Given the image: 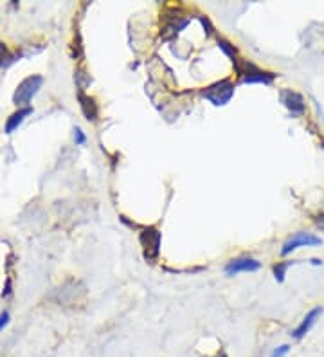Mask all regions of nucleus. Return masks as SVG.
Wrapping results in <instances>:
<instances>
[{
    "label": "nucleus",
    "instance_id": "nucleus-1",
    "mask_svg": "<svg viewBox=\"0 0 324 357\" xmlns=\"http://www.w3.org/2000/svg\"><path fill=\"white\" fill-rule=\"evenodd\" d=\"M43 85V78L40 75L27 76L26 79H22L18 83L17 91L13 94V103L17 105L18 109H24V107H29L31 100L36 96Z\"/></svg>",
    "mask_w": 324,
    "mask_h": 357
},
{
    "label": "nucleus",
    "instance_id": "nucleus-2",
    "mask_svg": "<svg viewBox=\"0 0 324 357\" xmlns=\"http://www.w3.org/2000/svg\"><path fill=\"white\" fill-rule=\"evenodd\" d=\"M202 94L203 98L208 101H211L215 107H224V105H227L233 100L234 85L229 79H222V82H216L213 83V85H209Z\"/></svg>",
    "mask_w": 324,
    "mask_h": 357
},
{
    "label": "nucleus",
    "instance_id": "nucleus-3",
    "mask_svg": "<svg viewBox=\"0 0 324 357\" xmlns=\"http://www.w3.org/2000/svg\"><path fill=\"white\" fill-rule=\"evenodd\" d=\"M321 244H323V240H321L319 236L311 235V233H304V231H299V233L290 236L285 244H283L281 255L286 257V255L298 251L299 248H314V245H321Z\"/></svg>",
    "mask_w": 324,
    "mask_h": 357
},
{
    "label": "nucleus",
    "instance_id": "nucleus-4",
    "mask_svg": "<svg viewBox=\"0 0 324 357\" xmlns=\"http://www.w3.org/2000/svg\"><path fill=\"white\" fill-rule=\"evenodd\" d=\"M141 245L144 249V257L146 260H155L159 257V251H160V233L157 227H146L143 229L141 236Z\"/></svg>",
    "mask_w": 324,
    "mask_h": 357
},
{
    "label": "nucleus",
    "instance_id": "nucleus-5",
    "mask_svg": "<svg viewBox=\"0 0 324 357\" xmlns=\"http://www.w3.org/2000/svg\"><path fill=\"white\" fill-rule=\"evenodd\" d=\"M238 75L242 76L243 83H265V85H270L276 78L272 73H263L251 63H245V69H238Z\"/></svg>",
    "mask_w": 324,
    "mask_h": 357
},
{
    "label": "nucleus",
    "instance_id": "nucleus-6",
    "mask_svg": "<svg viewBox=\"0 0 324 357\" xmlns=\"http://www.w3.org/2000/svg\"><path fill=\"white\" fill-rule=\"evenodd\" d=\"M259 267H261V264H259L258 260H254V258L251 257H242L231 260L229 264L225 266V273L231 276L238 275V273H254Z\"/></svg>",
    "mask_w": 324,
    "mask_h": 357
},
{
    "label": "nucleus",
    "instance_id": "nucleus-7",
    "mask_svg": "<svg viewBox=\"0 0 324 357\" xmlns=\"http://www.w3.org/2000/svg\"><path fill=\"white\" fill-rule=\"evenodd\" d=\"M321 314H323V309H321V307H316V309H311L310 312L302 318V321L299 323V327H295V331L292 332V335H294L295 340H301V337H304V335L311 331V327H314L317 323V319L321 318Z\"/></svg>",
    "mask_w": 324,
    "mask_h": 357
},
{
    "label": "nucleus",
    "instance_id": "nucleus-8",
    "mask_svg": "<svg viewBox=\"0 0 324 357\" xmlns=\"http://www.w3.org/2000/svg\"><path fill=\"white\" fill-rule=\"evenodd\" d=\"M281 101L292 112V116H301L304 112V100H302V96L298 94V92L283 91L281 92Z\"/></svg>",
    "mask_w": 324,
    "mask_h": 357
},
{
    "label": "nucleus",
    "instance_id": "nucleus-9",
    "mask_svg": "<svg viewBox=\"0 0 324 357\" xmlns=\"http://www.w3.org/2000/svg\"><path fill=\"white\" fill-rule=\"evenodd\" d=\"M31 114H33V109H31V107H24V109H18L17 112L11 114L8 118V123H6V134H13L22 123H24V119H26L27 116H31Z\"/></svg>",
    "mask_w": 324,
    "mask_h": 357
},
{
    "label": "nucleus",
    "instance_id": "nucleus-10",
    "mask_svg": "<svg viewBox=\"0 0 324 357\" xmlns=\"http://www.w3.org/2000/svg\"><path fill=\"white\" fill-rule=\"evenodd\" d=\"M78 100L79 107H82L83 114H85V118L88 119V121H95V119H98V105H95V101L92 100L91 96H85L83 92L78 94Z\"/></svg>",
    "mask_w": 324,
    "mask_h": 357
},
{
    "label": "nucleus",
    "instance_id": "nucleus-11",
    "mask_svg": "<svg viewBox=\"0 0 324 357\" xmlns=\"http://www.w3.org/2000/svg\"><path fill=\"white\" fill-rule=\"evenodd\" d=\"M18 56H20V54L9 51L8 45L0 42V69H6V67L13 66L15 61L18 60Z\"/></svg>",
    "mask_w": 324,
    "mask_h": 357
},
{
    "label": "nucleus",
    "instance_id": "nucleus-12",
    "mask_svg": "<svg viewBox=\"0 0 324 357\" xmlns=\"http://www.w3.org/2000/svg\"><path fill=\"white\" fill-rule=\"evenodd\" d=\"M292 264H294V261H279L277 266H274V276H276L277 282H283V280H285L286 269H288Z\"/></svg>",
    "mask_w": 324,
    "mask_h": 357
},
{
    "label": "nucleus",
    "instance_id": "nucleus-13",
    "mask_svg": "<svg viewBox=\"0 0 324 357\" xmlns=\"http://www.w3.org/2000/svg\"><path fill=\"white\" fill-rule=\"evenodd\" d=\"M218 45H220L222 51H225V54H229L231 58L236 56V49H234L233 45L229 44V42H225V40H220V42H218Z\"/></svg>",
    "mask_w": 324,
    "mask_h": 357
},
{
    "label": "nucleus",
    "instance_id": "nucleus-14",
    "mask_svg": "<svg viewBox=\"0 0 324 357\" xmlns=\"http://www.w3.org/2000/svg\"><path fill=\"white\" fill-rule=\"evenodd\" d=\"M288 350H290L288 344H281V347H277V349L270 354V357H285L286 354H288Z\"/></svg>",
    "mask_w": 324,
    "mask_h": 357
},
{
    "label": "nucleus",
    "instance_id": "nucleus-15",
    "mask_svg": "<svg viewBox=\"0 0 324 357\" xmlns=\"http://www.w3.org/2000/svg\"><path fill=\"white\" fill-rule=\"evenodd\" d=\"M74 141H76V144H85L86 137L82 128H74Z\"/></svg>",
    "mask_w": 324,
    "mask_h": 357
},
{
    "label": "nucleus",
    "instance_id": "nucleus-16",
    "mask_svg": "<svg viewBox=\"0 0 324 357\" xmlns=\"http://www.w3.org/2000/svg\"><path fill=\"white\" fill-rule=\"evenodd\" d=\"M8 323H9V312L8 310H4V312H0V331H2Z\"/></svg>",
    "mask_w": 324,
    "mask_h": 357
},
{
    "label": "nucleus",
    "instance_id": "nucleus-17",
    "mask_svg": "<svg viewBox=\"0 0 324 357\" xmlns=\"http://www.w3.org/2000/svg\"><path fill=\"white\" fill-rule=\"evenodd\" d=\"M311 264H314V266H321V264H323V261L317 260V258H314V260H311Z\"/></svg>",
    "mask_w": 324,
    "mask_h": 357
},
{
    "label": "nucleus",
    "instance_id": "nucleus-18",
    "mask_svg": "<svg viewBox=\"0 0 324 357\" xmlns=\"http://www.w3.org/2000/svg\"><path fill=\"white\" fill-rule=\"evenodd\" d=\"M319 226L323 227V229H324V220H321V222H319Z\"/></svg>",
    "mask_w": 324,
    "mask_h": 357
}]
</instances>
